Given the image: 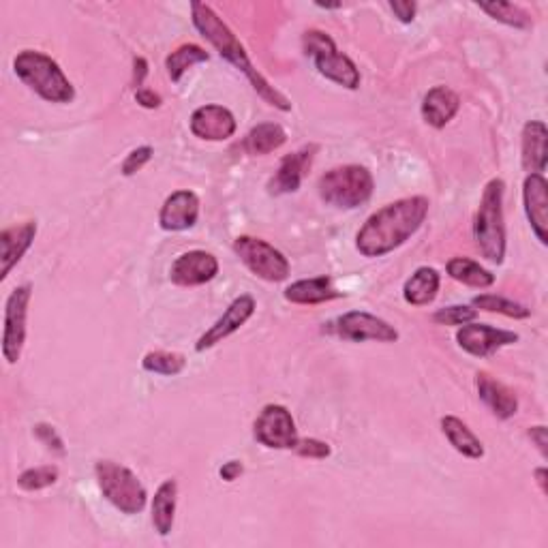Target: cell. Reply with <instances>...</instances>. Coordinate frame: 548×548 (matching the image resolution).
<instances>
[{
  "label": "cell",
  "mask_w": 548,
  "mask_h": 548,
  "mask_svg": "<svg viewBox=\"0 0 548 548\" xmlns=\"http://www.w3.org/2000/svg\"><path fill=\"white\" fill-rule=\"evenodd\" d=\"M191 18L195 28L200 30V35L221 54V58H225L227 63H232L238 71L247 75L257 95L281 112L292 110L289 99L283 93H279L277 88L270 86L264 75L253 67L245 45L238 41V37L232 33V28L219 18L215 9L204 3H191Z\"/></svg>",
  "instance_id": "cell-2"
},
{
  "label": "cell",
  "mask_w": 548,
  "mask_h": 548,
  "mask_svg": "<svg viewBox=\"0 0 548 548\" xmlns=\"http://www.w3.org/2000/svg\"><path fill=\"white\" fill-rule=\"evenodd\" d=\"M142 367L148 373L174 377V375H180L182 371H185L187 360H185V356L174 354V352H150L144 356Z\"/></svg>",
  "instance_id": "cell-31"
},
{
  "label": "cell",
  "mask_w": 548,
  "mask_h": 548,
  "mask_svg": "<svg viewBox=\"0 0 548 548\" xmlns=\"http://www.w3.org/2000/svg\"><path fill=\"white\" fill-rule=\"evenodd\" d=\"M191 133L206 142H225L236 133L234 114L223 105H202L191 114Z\"/></svg>",
  "instance_id": "cell-15"
},
{
  "label": "cell",
  "mask_w": 548,
  "mask_h": 548,
  "mask_svg": "<svg viewBox=\"0 0 548 548\" xmlns=\"http://www.w3.org/2000/svg\"><path fill=\"white\" fill-rule=\"evenodd\" d=\"M13 71L43 101L71 103L75 88L54 58L37 50H24L13 58Z\"/></svg>",
  "instance_id": "cell-4"
},
{
  "label": "cell",
  "mask_w": 548,
  "mask_h": 548,
  "mask_svg": "<svg viewBox=\"0 0 548 548\" xmlns=\"http://www.w3.org/2000/svg\"><path fill=\"white\" fill-rule=\"evenodd\" d=\"M390 9H392L394 15H397L399 22L409 24V22H414V18H416L418 5L414 3V0H392Z\"/></svg>",
  "instance_id": "cell-38"
},
{
  "label": "cell",
  "mask_w": 548,
  "mask_h": 548,
  "mask_svg": "<svg viewBox=\"0 0 548 548\" xmlns=\"http://www.w3.org/2000/svg\"><path fill=\"white\" fill-rule=\"evenodd\" d=\"M527 435H529V439L531 441H534V444L538 446V450H540V454L542 456H548V439H546V426H531V429L527 431Z\"/></svg>",
  "instance_id": "cell-40"
},
{
  "label": "cell",
  "mask_w": 548,
  "mask_h": 548,
  "mask_svg": "<svg viewBox=\"0 0 548 548\" xmlns=\"http://www.w3.org/2000/svg\"><path fill=\"white\" fill-rule=\"evenodd\" d=\"M300 456H304V459H328V456L332 454V448L326 444V441H319V439H298V444L294 448Z\"/></svg>",
  "instance_id": "cell-35"
},
{
  "label": "cell",
  "mask_w": 548,
  "mask_h": 548,
  "mask_svg": "<svg viewBox=\"0 0 548 548\" xmlns=\"http://www.w3.org/2000/svg\"><path fill=\"white\" fill-rule=\"evenodd\" d=\"M152 159V148L150 146H140L131 150L127 159L123 161V167H120V172H123V176H133L142 170V167Z\"/></svg>",
  "instance_id": "cell-36"
},
{
  "label": "cell",
  "mask_w": 548,
  "mask_h": 548,
  "mask_svg": "<svg viewBox=\"0 0 548 548\" xmlns=\"http://www.w3.org/2000/svg\"><path fill=\"white\" fill-rule=\"evenodd\" d=\"M523 204L536 238L548 242V182L544 174H527L523 182Z\"/></svg>",
  "instance_id": "cell-18"
},
{
  "label": "cell",
  "mask_w": 548,
  "mask_h": 548,
  "mask_svg": "<svg viewBox=\"0 0 548 548\" xmlns=\"http://www.w3.org/2000/svg\"><path fill=\"white\" fill-rule=\"evenodd\" d=\"M148 75V63L142 58V56H135L133 58V86L140 90L144 86V80Z\"/></svg>",
  "instance_id": "cell-41"
},
{
  "label": "cell",
  "mask_w": 548,
  "mask_h": 548,
  "mask_svg": "<svg viewBox=\"0 0 548 548\" xmlns=\"http://www.w3.org/2000/svg\"><path fill=\"white\" fill-rule=\"evenodd\" d=\"M33 298V285H18L5 302V330H3V356L9 364H15L22 356L26 343L28 307Z\"/></svg>",
  "instance_id": "cell-9"
},
{
  "label": "cell",
  "mask_w": 548,
  "mask_h": 548,
  "mask_svg": "<svg viewBox=\"0 0 548 548\" xmlns=\"http://www.w3.org/2000/svg\"><path fill=\"white\" fill-rule=\"evenodd\" d=\"M506 182L493 178L484 187L474 221V240L484 260L504 264L506 257V221H504Z\"/></svg>",
  "instance_id": "cell-3"
},
{
  "label": "cell",
  "mask_w": 548,
  "mask_h": 548,
  "mask_svg": "<svg viewBox=\"0 0 548 548\" xmlns=\"http://www.w3.org/2000/svg\"><path fill=\"white\" fill-rule=\"evenodd\" d=\"M37 236V223L26 221L22 225H11L0 232V281H5L11 270L22 262L26 251L33 247Z\"/></svg>",
  "instance_id": "cell-19"
},
{
  "label": "cell",
  "mask_w": 548,
  "mask_h": 548,
  "mask_svg": "<svg viewBox=\"0 0 548 548\" xmlns=\"http://www.w3.org/2000/svg\"><path fill=\"white\" fill-rule=\"evenodd\" d=\"M429 206L424 195H411L379 208L356 234L358 251L364 257H384L397 251L420 230Z\"/></svg>",
  "instance_id": "cell-1"
},
{
  "label": "cell",
  "mask_w": 548,
  "mask_h": 548,
  "mask_svg": "<svg viewBox=\"0 0 548 548\" xmlns=\"http://www.w3.org/2000/svg\"><path fill=\"white\" fill-rule=\"evenodd\" d=\"M208 58L210 54L204 48H200V45L185 43L165 58V69H167V75H170V80L178 84L182 75H185L193 65L208 63Z\"/></svg>",
  "instance_id": "cell-29"
},
{
  "label": "cell",
  "mask_w": 548,
  "mask_h": 548,
  "mask_svg": "<svg viewBox=\"0 0 548 548\" xmlns=\"http://www.w3.org/2000/svg\"><path fill=\"white\" fill-rule=\"evenodd\" d=\"M441 277L435 268L422 266L405 281L403 298L411 307H426L437 298Z\"/></svg>",
  "instance_id": "cell-24"
},
{
  "label": "cell",
  "mask_w": 548,
  "mask_h": 548,
  "mask_svg": "<svg viewBox=\"0 0 548 548\" xmlns=\"http://www.w3.org/2000/svg\"><path fill=\"white\" fill-rule=\"evenodd\" d=\"M471 304H474V307L480 311L499 313V315H506L512 319H527L531 315V311L527 307H523V304L508 300L504 296H497V294H480L471 300Z\"/></svg>",
  "instance_id": "cell-30"
},
{
  "label": "cell",
  "mask_w": 548,
  "mask_h": 548,
  "mask_svg": "<svg viewBox=\"0 0 548 548\" xmlns=\"http://www.w3.org/2000/svg\"><path fill=\"white\" fill-rule=\"evenodd\" d=\"M253 435L264 448L294 450L298 444V429L292 411L285 405H266L253 424Z\"/></svg>",
  "instance_id": "cell-10"
},
{
  "label": "cell",
  "mask_w": 548,
  "mask_h": 548,
  "mask_svg": "<svg viewBox=\"0 0 548 548\" xmlns=\"http://www.w3.org/2000/svg\"><path fill=\"white\" fill-rule=\"evenodd\" d=\"M200 219V197L193 191H174L161 206L159 225L165 232H185Z\"/></svg>",
  "instance_id": "cell-16"
},
{
  "label": "cell",
  "mask_w": 548,
  "mask_h": 548,
  "mask_svg": "<svg viewBox=\"0 0 548 548\" xmlns=\"http://www.w3.org/2000/svg\"><path fill=\"white\" fill-rule=\"evenodd\" d=\"M516 341H519V334L516 332L493 328L489 324L469 322L456 332V343H459V347L476 358H489L499 352L501 347L514 345Z\"/></svg>",
  "instance_id": "cell-12"
},
{
  "label": "cell",
  "mask_w": 548,
  "mask_h": 548,
  "mask_svg": "<svg viewBox=\"0 0 548 548\" xmlns=\"http://www.w3.org/2000/svg\"><path fill=\"white\" fill-rule=\"evenodd\" d=\"M234 253L257 279L268 283H281L289 277L287 257L262 238L238 236L234 240Z\"/></svg>",
  "instance_id": "cell-8"
},
{
  "label": "cell",
  "mask_w": 548,
  "mask_h": 548,
  "mask_svg": "<svg viewBox=\"0 0 548 548\" xmlns=\"http://www.w3.org/2000/svg\"><path fill=\"white\" fill-rule=\"evenodd\" d=\"M478 317V309L465 307V304H452V307L439 309L433 315V322L439 326H465L469 322H474Z\"/></svg>",
  "instance_id": "cell-34"
},
{
  "label": "cell",
  "mask_w": 548,
  "mask_h": 548,
  "mask_svg": "<svg viewBox=\"0 0 548 548\" xmlns=\"http://www.w3.org/2000/svg\"><path fill=\"white\" fill-rule=\"evenodd\" d=\"M304 54L313 58L315 69L326 80L339 84L347 90H356L360 86V71L356 63L343 52H339L337 43L324 30H307L302 35Z\"/></svg>",
  "instance_id": "cell-6"
},
{
  "label": "cell",
  "mask_w": 548,
  "mask_h": 548,
  "mask_svg": "<svg viewBox=\"0 0 548 548\" xmlns=\"http://www.w3.org/2000/svg\"><path fill=\"white\" fill-rule=\"evenodd\" d=\"M334 332L341 339L352 343H364V341H379V343H397L399 330L390 326L386 319L371 315L367 311H349L337 319Z\"/></svg>",
  "instance_id": "cell-11"
},
{
  "label": "cell",
  "mask_w": 548,
  "mask_h": 548,
  "mask_svg": "<svg viewBox=\"0 0 548 548\" xmlns=\"http://www.w3.org/2000/svg\"><path fill=\"white\" fill-rule=\"evenodd\" d=\"M461 110V97L448 86H435L424 95L422 118L433 129H444Z\"/></svg>",
  "instance_id": "cell-21"
},
{
  "label": "cell",
  "mask_w": 548,
  "mask_h": 548,
  "mask_svg": "<svg viewBox=\"0 0 548 548\" xmlns=\"http://www.w3.org/2000/svg\"><path fill=\"white\" fill-rule=\"evenodd\" d=\"M373 176L362 165L332 167L317 180V193L334 208L354 210L367 204L373 195Z\"/></svg>",
  "instance_id": "cell-5"
},
{
  "label": "cell",
  "mask_w": 548,
  "mask_h": 548,
  "mask_svg": "<svg viewBox=\"0 0 548 548\" xmlns=\"http://www.w3.org/2000/svg\"><path fill=\"white\" fill-rule=\"evenodd\" d=\"M58 482V467L54 465H45V467H35V469H26L18 478V486L24 491H41L48 489V486Z\"/></svg>",
  "instance_id": "cell-33"
},
{
  "label": "cell",
  "mask_w": 548,
  "mask_h": 548,
  "mask_svg": "<svg viewBox=\"0 0 548 548\" xmlns=\"http://www.w3.org/2000/svg\"><path fill=\"white\" fill-rule=\"evenodd\" d=\"M315 152H317V146L311 144V146H304L296 152H292V155H287L281 165L277 174H274L268 182V191L272 195H285V193H296L302 185L304 176H307V172L311 170L313 165V159H315Z\"/></svg>",
  "instance_id": "cell-17"
},
{
  "label": "cell",
  "mask_w": 548,
  "mask_h": 548,
  "mask_svg": "<svg viewBox=\"0 0 548 548\" xmlns=\"http://www.w3.org/2000/svg\"><path fill=\"white\" fill-rule=\"evenodd\" d=\"M97 484L103 497L127 516L140 514L146 508L148 493L133 471L114 461H101L95 467Z\"/></svg>",
  "instance_id": "cell-7"
},
{
  "label": "cell",
  "mask_w": 548,
  "mask_h": 548,
  "mask_svg": "<svg viewBox=\"0 0 548 548\" xmlns=\"http://www.w3.org/2000/svg\"><path fill=\"white\" fill-rule=\"evenodd\" d=\"M255 313V298L249 296V294H242L238 296L230 307H227V311L223 313V317H219L215 326H210L200 339H197L195 343V349L197 352H206V349L215 347L217 343H221L223 339L230 337V334L238 332L242 326H245L249 319L253 317Z\"/></svg>",
  "instance_id": "cell-13"
},
{
  "label": "cell",
  "mask_w": 548,
  "mask_h": 548,
  "mask_svg": "<svg viewBox=\"0 0 548 548\" xmlns=\"http://www.w3.org/2000/svg\"><path fill=\"white\" fill-rule=\"evenodd\" d=\"M35 433H37V437L43 441L45 446L56 450L58 454H65V444H63V439L58 437V433L54 431V426H50V424H37L35 426Z\"/></svg>",
  "instance_id": "cell-37"
},
{
  "label": "cell",
  "mask_w": 548,
  "mask_h": 548,
  "mask_svg": "<svg viewBox=\"0 0 548 548\" xmlns=\"http://www.w3.org/2000/svg\"><path fill=\"white\" fill-rule=\"evenodd\" d=\"M476 388H478V394L484 401V405L489 407L499 420H508V418L516 416V411H519V401H516L514 392L501 382H497L493 375L478 373Z\"/></svg>",
  "instance_id": "cell-22"
},
{
  "label": "cell",
  "mask_w": 548,
  "mask_h": 548,
  "mask_svg": "<svg viewBox=\"0 0 548 548\" xmlns=\"http://www.w3.org/2000/svg\"><path fill=\"white\" fill-rule=\"evenodd\" d=\"M219 274V262L217 257L206 251H187L178 255L172 268H170V279L172 283L180 287H197L206 285Z\"/></svg>",
  "instance_id": "cell-14"
},
{
  "label": "cell",
  "mask_w": 548,
  "mask_h": 548,
  "mask_svg": "<svg viewBox=\"0 0 548 548\" xmlns=\"http://www.w3.org/2000/svg\"><path fill=\"white\" fill-rule=\"evenodd\" d=\"M480 9L484 13H489L493 20L512 26V28H529L531 26V18L529 13L523 11L519 5L512 3H482Z\"/></svg>",
  "instance_id": "cell-32"
},
{
  "label": "cell",
  "mask_w": 548,
  "mask_h": 548,
  "mask_svg": "<svg viewBox=\"0 0 548 548\" xmlns=\"http://www.w3.org/2000/svg\"><path fill=\"white\" fill-rule=\"evenodd\" d=\"M135 101L140 103L142 108H146V110H155L161 105V97L155 93V90H150V88L135 90Z\"/></svg>",
  "instance_id": "cell-39"
},
{
  "label": "cell",
  "mask_w": 548,
  "mask_h": 548,
  "mask_svg": "<svg viewBox=\"0 0 548 548\" xmlns=\"http://www.w3.org/2000/svg\"><path fill=\"white\" fill-rule=\"evenodd\" d=\"M176 497L178 484L176 480H165L152 499V525H155L159 536H170L176 516Z\"/></svg>",
  "instance_id": "cell-26"
},
{
  "label": "cell",
  "mask_w": 548,
  "mask_h": 548,
  "mask_svg": "<svg viewBox=\"0 0 548 548\" xmlns=\"http://www.w3.org/2000/svg\"><path fill=\"white\" fill-rule=\"evenodd\" d=\"M521 163L529 174H544L548 163V129L542 120H529L521 133Z\"/></svg>",
  "instance_id": "cell-20"
},
{
  "label": "cell",
  "mask_w": 548,
  "mask_h": 548,
  "mask_svg": "<svg viewBox=\"0 0 548 548\" xmlns=\"http://www.w3.org/2000/svg\"><path fill=\"white\" fill-rule=\"evenodd\" d=\"M546 469L544 467H540V469H536V480H538V484H540V489H542V493L546 495L548 493V486H546Z\"/></svg>",
  "instance_id": "cell-43"
},
{
  "label": "cell",
  "mask_w": 548,
  "mask_h": 548,
  "mask_svg": "<svg viewBox=\"0 0 548 548\" xmlns=\"http://www.w3.org/2000/svg\"><path fill=\"white\" fill-rule=\"evenodd\" d=\"M446 270L454 281H459L467 287L486 289L495 283V274L491 270L482 268L478 262L469 260V257H452Z\"/></svg>",
  "instance_id": "cell-28"
},
{
  "label": "cell",
  "mask_w": 548,
  "mask_h": 548,
  "mask_svg": "<svg viewBox=\"0 0 548 548\" xmlns=\"http://www.w3.org/2000/svg\"><path fill=\"white\" fill-rule=\"evenodd\" d=\"M242 471H245V467H242L240 461H230L221 467L219 474L225 482H234V480H238V476H242Z\"/></svg>",
  "instance_id": "cell-42"
},
{
  "label": "cell",
  "mask_w": 548,
  "mask_h": 548,
  "mask_svg": "<svg viewBox=\"0 0 548 548\" xmlns=\"http://www.w3.org/2000/svg\"><path fill=\"white\" fill-rule=\"evenodd\" d=\"M283 296L292 304H309V307H313V304L343 298L345 294L339 292V289H334L330 277H317V279H302L292 283L285 289Z\"/></svg>",
  "instance_id": "cell-23"
},
{
  "label": "cell",
  "mask_w": 548,
  "mask_h": 548,
  "mask_svg": "<svg viewBox=\"0 0 548 548\" xmlns=\"http://www.w3.org/2000/svg\"><path fill=\"white\" fill-rule=\"evenodd\" d=\"M441 431H444L450 446L459 454L467 456V459H482L484 456L482 441L474 435V431H471L463 420H459L456 416H444L441 418Z\"/></svg>",
  "instance_id": "cell-25"
},
{
  "label": "cell",
  "mask_w": 548,
  "mask_h": 548,
  "mask_svg": "<svg viewBox=\"0 0 548 548\" xmlns=\"http://www.w3.org/2000/svg\"><path fill=\"white\" fill-rule=\"evenodd\" d=\"M287 142V133L281 125L277 123H262L249 131V135L245 137V150L249 155H270V152L279 150L283 144Z\"/></svg>",
  "instance_id": "cell-27"
}]
</instances>
